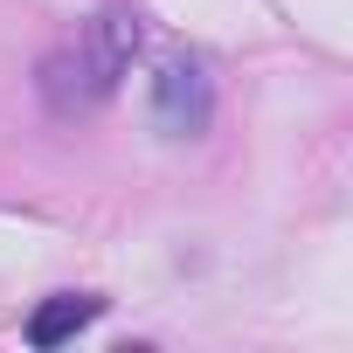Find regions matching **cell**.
Returning a JSON list of instances; mask_svg holds the SVG:
<instances>
[{
	"label": "cell",
	"instance_id": "obj_1",
	"mask_svg": "<svg viewBox=\"0 0 353 353\" xmlns=\"http://www.w3.org/2000/svg\"><path fill=\"white\" fill-rule=\"evenodd\" d=\"M215 118V83L201 63H159L152 77V132L159 139H201Z\"/></svg>",
	"mask_w": 353,
	"mask_h": 353
},
{
	"label": "cell",
	"instance_id": "obj_2",
	"mask_svg": "<svg viewBox=\"0 0 353 353\" xmlns=\"http://www.w3.org/2000/svg\"><path fill=\"white\" fill-rule=\"evenodd\" d=\"M139 42H145V28H139V14L132 8H104L90 28H83V63H90V77L104 83V90H118V77L132 70V56H139Z\"/></svg>",
	"mask_w": 353,
	"mask_h": 353
},
{
	"label": "cell",
	"instance_id": "obj_3",
	"mask_svg": "<svg viewBox=\"0 0 353 353\" xmlns=\"http://www.w3.org/2000/svg\"><path fill=\"white\" fill-rule=\"evenodd\" d=\"M35 83H42V104H49L56 118H83V111H97V104L111 97V90L90 77L83 49H49L42 70H35Z\"/></svg>",
	"mask_w": 353,
	"mask_h": 353
},
{
	"label": "cell",
	"instance_id": "obj_4",
	"mask_svg": "<svg viewBox=\"0 0 353 353\" xmlns=\"http://www.w3.org/2000/svg\"><path fill=\"white\" fill-rule=\"evenodd\" d=\"M104 312V298H90V291H63V298H42L35 312H28V346H63V339H77L90 319Z\"/></svg>",
	"mask_w": 353,
	"mask_h": 353
}]
</instances>
